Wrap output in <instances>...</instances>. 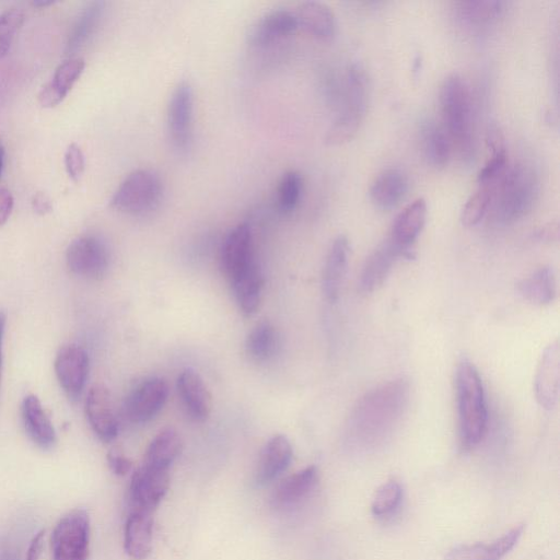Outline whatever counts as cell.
<instances>
[{
    "label": "cell",
    "instance_id": "6da1fadb",
    "mask_svg": "<svg viewBox=\"0 0 560 560\" xmlns=\"http://www.w3.org/2000/svg\"><path fill=\"white\" fill-rule=\"evenodd\" d=\"M408 399L410 387L403 379L367 393L349 417V435L365 443L387 438L401 422Z\"/></svg>",
    "mask_w": 560,
    "mask_h": 560
},
{
    "label": "cell",
    "instance_id": "7a4b0ae2",
    "mask_svg": "<svg viewBox=\"0 0 560 560\" xmlns=\"http://www.w3.org/2000/svg\"><path fill=\"white\" fill-rule=\"evenodd\" d=\"M455 390L461 445L463 449L471 450L484 439L488 423L484 385L471 361H460L455 373Z\"/></svg>",
    "mask_w": 560,
    "mask_h": 560
},
{
    "label": "cell",
    "instance_id": "3957f363",
    "mask_svg": "<svg viewBox=\"0 0 560 560\" xmlns=\"http://www.w3.org/2000/svg\"><path fill=\"white\" fill-rule=\"evenodd\" d=\"M440 105L445 130L451 143L463 154L472 151V100L468 84L459 74H451L443 80L440 89Z\"/></svg>",
    "mask_w": 560,
    "mask_h": 560
},
{
    "label": "cell",
    "instance_id": "277c9868",
    "mask_svg": "<svg viewBox=\"0 0 560 560\" xmlns=\"http://www.w3.org/2000/svg\"><path fill=\"white\" fill-rule=\"evenodd\" d=\"M538 181L527 167L516 165L506 170L496 184L494 207L497 219L503 223H512L527 215L532 208Z\"/></svg>",
    "mask_w": 560,
    "mask_h": 560
},
{
    "label": "cell",
    "instance_id": "5b68a950",
    "mask_svg": "<svg viewBox=\"0 0 560 560\" xmlns=\"http://www.w3.org/2000/svg\"><path fill=\"white\" fill-rule=\"evenodd\" d=\"M369 99V83L365 69L354 64L346 76V93L343 111L333 122L325 143L341 146L352 140L365 119Z\"/></svg>",
    "mask_w": 560,
    "mask_h": 560
},
{
    "label": "cell",
    "instance_id": "8992f818",
    "mask_svg": "<svg viewBox=\"0 0 560 560\" xmlns=\"http://www.w3.org/2000/svg\"><path fill=\"white\" fill-rule=\"evenodd\" d=\"M163 195V184L155 171L132 172L114 193L111 206L128 215H145L156 209Z\"/></svg>",
    "mask_w": 560,
    "mask_h": 560
},
{
    "label": "cell",
    "instance_id": "52a82bcc",
    "mask_svg": "<svg viewBox=\"0 0 560 560\" xmlns=\"http://www.w3.org/2000/svg\"><path fill=\"white\" fill-rule=\"evenodd\" d=\"M89 544V515L85 510H74L58 522L53 531V560H87Z\"/></svg>",
    "mask_w": 560,
    "mask_h": 560
},
{
    "label": "cell",
    "instance_id": "ba28073f",
    "mask_svg": "<svg viewBox=\"0 0 560 560\" xmlns=\"http://www.w3.org/2000/svg\"><path fill=\"white\" fill-rule=\"evenodd\" d=\"M66 260L73 274L101 279L109 271L111 255L107 243L97 236L87 235L69 245Z\"/></svg>",
    "mask_w": 560,
    "mask_h": 560
},
{
    "label": "cell",
    "instance_id": "9c48e42d",
    "mask_svg": "<svg viewBox=\"0 0 560 560\" xmlns=\"http://www.w3.org/2000/svg\"><path fill=\"white\" fill-rule=\"evenodd\" d=\"M168 396L169 385L166 380L146 379L128 394L124 404L125 416L132 423H147L159 414Z\"/></svg>",
    "mask_w": 560,
    "mask_h": 560
},
{
    "label": "cell",
    "instance_id": "30bf717a",
    "mask_svg": "<svg viewBox=\"0 0 560 560\" xmlns=\"http://www.w3.org/2000/svg\"><path fill=\"white\" fill-rule=\"evenodd\" d=\"M193 116L194 92L188 81H182L172 93L167 113L170 139L179 150H186L191 145Z\"/></svg>",
    "mask_w": 560,
    "mask_h": 560
},
{
    "label": "cell",
    "instance_id": "8fae6325",
    "mask_svg": "<svg viewBox=\"0 0 560 560\" xmlns=\"http://www.w3.org/2000/svg\"><path fill=\"white\" fill-rule=\"evenodd\" d=\"M256 265L258 263L255 260L252 229L248 224H240L225 240L221 252V266L231 283Z\"/></svg>",
    "mask_w": 560,
    "mask_h": 560
},
{
    "label": "cell",
    "instance_id": "7c38bea8",
    "mask_svg": "<svg viewBox=\"0 0 560 560\" xmlns=\"http://www.w3.org/2000/svg\"><path fill=\"white\" fill-rule=\"evenodd\" d=\"M170 487V471L142 465L134 473L131 500L134 511L153 513L166 497Z\"/></svg>",
    "mask_w": 560,
    "mask_h": 560
},
{
    "label": "cell",
    "instance_id": "4fadbf2b",
    "mask_svg": "<svg viewBox=\"0 0 560 560\" xmlns=\"http://www.w3.org/2000/svg\"><path fill=\"white\" fill-rule=\"evenodd\" d=\"M412 258V250L403 249L390 238L385 240L369 256L359 280L361 293L371 294L378 290L389 277L395 263Z\"/></svg>",
    "mask_w": 560,
    "mask_h": 560
},
{
    "label": "cell",
    "instance_id": "5bb4252c",
    "mask_svg": "<svg viewBox=\"0 0 560 560\" xmlns=\"http://www.w3.org/2000/svg\"><path fill=\"white\" fill-rule=\"evenodd\" d=\"M58 382L70 400L76 401L85 389L89 373V357L78 345H67L60 350L55 360Z\"/></svg>",
    "mask_w": 560,
    "mask_h": 560
},
{
    "label": "cell",
    "instance_id": "9a60e30c",
    "mask_svg": "<svg viewBox=\"0 0 560 560\" xmlns=\"http://www.w3.org/2000/svg\"><path fill=\"white\" fill-rule=\"evenodd\" d=\"M86 413L95 434L104 442H111L119 434L111 394L103 385H95L87 396Z\"/></svg>",
    "mask_w": 560,
    "mask_h": 560
},
{
    "label": "cell",
    "instance_id": "2e32d148",
    "mask_svg": "<svg viewBox=\"0 0 560 560\" xmlns=\"http://www.w3.org/2000/svg\"><path fill=\"white\" fill-rule=\"evenodd\" d=\"M560 348L556 341L548 345L542 355L535 377V396L538 403L551 411L559 398Z\"/></svg>",
    "mask_w": 560,
    "mask_h": 560
},
{
    "label": "cell",
    "instance_id": "e0dca14e",
    "mask_svg": "<svg viewBox=\"0 0 560 560\" xmlns=\"http://www.w3.org/2000/svg\"><path fill=\"white\" fill-rule=\"evenodd\" d=\"M320 482L317 466H309L294 475H290L280 482L271 497V504L275 509H286L301 503L308 498Z\"/></svg>",
    "mask_w": 560,
    "mask_h": 560
},
{
    "label": "cell",
    "instance_id": "ac0fdd59",
    "mask_svg": "<svg viewBox=\"0 0 560 560\" xmlns=\"http://www.w3.org/2000/svg\"><path fill=\"white\" fill-rule=\"evenodd\" d=\"M299 23L296 14L280 9L262 17L252 28L249 42L255 48H266L296 32Z\"/></svg>",
    "mask_w": 560,
    "mask_h": 560
},
{
    "label": "cell",
    "instance_id": "d6986e66",
    "mask_svg": "<svg viewBox=\"0 0 560 560\" xmlns=\"http://www.w3.org/2000/svg\"><path fill=\"white\" fill-rule=\"evenodd\" d=\"M349 241L345 236L337 237L330 248L324 264L322 290L326 300L331 303L340 297L349 261Z\"/></svg>",
    "mask_w": 560,
    "mask_h": 560
},
{
    "label": "cell",
    "instance_id": "ffe728a7",
    "mask_svg": "<svg viewBox=\"0 0 560 560\" xmlns=\"http://www.w3.org/2000/svg\"><path fill=\"white\" fill-rule=\"evenodd\" d=\"M525 530L520 524L492 543L461 545L452 548L446 555V560H501L517 546Z\"/></svg>",
    "mask_w": 560,
    "mask_h": 560
},
{
    "label": "cell",
    "instance_id": "44dd1931",
    "mask_svg": "<svg viewBox=\"0 0 560 560\" xmlns=\"http://www.w3.org/2000/svg\"><path fill=\"white\" fill-rule=\"evenodd\" d=\"M178 390L190 416L196 422H205L212 413L213 400L201 376L193 369H185L179 376Z\"/></svg>",
    "mask_w": 560,
    "mask_h": 560
},
{
    "label": "cell",
    "instance_id": "7402d4cb",
    "mask_svg": "<svg viewBox=\"0 0 560 560\" xmlns=\"http://www.w3.org/2000/svg\"><path fill=\"white\" fill-rule=\"evenodd\" d=\"M293 447L283 435L274 436L266 443L256 469V483L261 486L270 484L282 475L293 461Z\"/></svg>",
    "mask_w": 560,
    "mask_h": 560
},
{
    "label": "cell",
    "instance_id": "603a6c76",
    "mask_svg": "<svg viewBox=\"0 0 560 560\" xmlns=\"http://www.w3.org/2000/svg\"><path fill=\"white\" fill-rule=\"evenodd\" d=\"M86 63L83 58L72 57L58 66L48 85L40 92L39 101L43 108H55L62 103L73 89L81 75Z\"/></svg>",
    "mask_w": 560,
    "mask_h": 560
},
{
    "label": "cell",
    "instance_id": "cb8c5ba5",
    "mask_svg": "<svg viewBox=\"0 0 560 560\" xmlns=\"http://www.w3.org/2000/svg\"><path fill=\"white\" fill-rule=\"evenodd\" d=\"M153 513L133 511L125 525V552L134 560H145L153 551Z\"/></svg>",
    "mask_w": 560,
    "mask_h": 560
},
{
    "label": "cell",
    "instance_id": "d4e9b609",
    "mask_svg": "<svg viewBox=\"0 0 560 560\" xmlns=\"http://www.w3.org/2000/svg\"><path fill=\"white\" fill-rule=\"evenodd\" d=\"M21 415L23 426L35 445L43 450L52 449L56 443L55 429L37 396H27L22 403Z\"/></svg>",
    "mask_w": 560,
    "mask_h": 560
},
{
    "label": "cell",
    "instance_id": "484cf974",
    "mask_svg": "<svg viewBox=\"0 0 560 560\" xmlns=\"http://www.w3.org/2000/svg\"><path fill=\"white\" fill-rule=\"evenodd\" d=\"M427 213L426 201L422 197L417 198L395 218L389 238L401 248L411 250L425 227Z\"/></svg>",
    "mask_w": 560,
    "mask_h": 560
},
{
    "label": "cell",
    "instance_id": "4316f807",
    "mask_svg": "<svg viewBox=\"0 0 560 560\" xmlns=\"http://www.w3.org/2000/svg\"><path fill=\"white\" fill-rule=\"evenodd\" d=\"M408 191L406 175L399 169L384 170L373 181L370 188V198L373 204L383 210H390L398 206Z\"/></svg>",
    "mask_w": 560,
    "mask_h": 560
},
{
    "label": "cell",
    "instance_id": "83f0119b",
    "mask_svg": "<svg viewBox=\"0 0 560 560\" xmlns=\"http://www.w3.org/2000/svg\"><path fill=\"white\" fill-rule=\"evenodd\" d=\"M299 27L313 37L328 41L334 37L336 22L332 9L320 2H306L297 11Z\"/></svg>",
    "mask_w": 560,
    "mask_h": 560
},
{
    "label": "cell",
    "instance_id": "f1b7e54d",
    "mask_svg": "<svg viewBox=\"0 0 560 560\" xmlns=\"http://www.w3.org/2000/svg\"><path fill=\"white\" fill-rule=\"evenodd\" d=\"M520 295L533 305L547 306L556 299L557 282L552 267L544 266L518 284Z\"/></svg>",
    "mask_w": 560,
    "mask_h": 560
},
{
    "label": "cell",
    "instance_id": "f546056e",
    "mask_svg": "<svg viewBox=\"0 0 560 560\" xmlns=\"http://www.w3.org/2000/svg\"><path fill=\"white\" fill-rule=\"evenodd\" d=\"M182 438L177 430L166 428L151 441L145 455L144 465L150 468L169 470L182 451Z\"/></svg>",
    "mask_w": 560,
    "mask_h": 560
},
{
    "label": "cell",
    "instance_id": "4dcf8cb0",
    "mask_svg": "<svg viewBox=\"0 0 560 560\" xmlns=\"http://www.w3.org/2000/svg\"><path fill=\"white\" fill-rule=\"evenodd\" d=\"M487 147L490 153L485 166L478 173V184H497L508 168V155L503 133L492 127L487 133Z\"/></svg>",
    "mask_w": 560,
    "mask_h": 560
},
{
    "label": "cell",
    "instance_id": "1f68e13d",
    "mask_svg": "<svg viewBox=\"0 0 560 560\" xmlns=\"http://www.w3.org/2000/svg\"><path fill=\"white\" fill-rule=\"evenodd\" d=\"M230 284L242 312L247 315L258 312L264 287V278L259 265Z\"/></svg>",
    "mask_w": 560,
    "mask_h": 560
},
{
    "label": "cell",
    "instance_id": "d6a6232c",
    "mask_svg": "<svg viewBox=\"0 0 560 560\" xmlns=\"http://www.w3.org/2000/svg\"><path fill=\"white\" fill-rule=\"evenodd\" d=\"M424 155L429 165L443 168L451 155V140L445 128L435 122H427L422 131Z\"/></svg>",
    "mask_w": 560,
    "mask_h": 560
},
{
    "label": "cell",
    "instance_id": "836d02e7",
    "mask_svg": "<svg viewBox=\"0 0 560 560\" xmlns=\"http://www.w3.org/2000/svg\"><path fill=\"white\" fill-rule=\"evenodd\" d=\"M278 345L279 338L275 326L271 322L264 321L251 331L245 349L256 363H265L275 356Z\"/></svg>",
    "mask_w": 560,
    "mask_h": 560
},
{
    "label": "cell",
    "instance_id": "e575fe53",
    "mask_svg": "<svg viewBox=\"0 0 560 560\" xmlns=\"http://www.w3.org/2000/svg\"><path fill=\"white\" fill-rule=\"evenodd\" d=\"M103 13V2H93L81 13L69 35L66 49L68 55H73L89 41L100 25Z\"/></svg>",
    "mask_w": 560,
    "mask_h": 560
},
{
    "label": "cell",
    "instance_id": "d590c367",
    "mask_svg": "<svg viewBox=\"0 0 560 560\" xmlns=\"http://www.w3.org/2000/svg\"><path fill=\"white\" fill-rule=\"evenodd\" d=\"M496 184H478L477 190L466 201L461 214L465 227H474L481 223L492 208Z\"/></svg>",
    "mask_w": 560,
    "mask_h": 560
},
{
    "label": "cell",
    "instance_id": "8d00e7d4",
    "mask_svg": "<svg viewBox=\"0 0 560 560\" xmlns=\"http://www.w3.org/2000/svg\"><path fill=\"white\" fill-rule=\"evenodd\" d=\"M503 4L500 2H466L461 3L459 18L471 28H481L494 22L501 14Z\"/></svg>",
    "mask_w": 560,
    "mask_h": 560
},
{
    "label": "cell",
    "instance_id": "74e56055",
    "mask_svg": "<svg viewBox=\"0 0 560 560\" xmlns=\"http://www.w3.org/2000/svg\"><path fill=\"white\" fill-rule=\"evenodd\" d=\"M402 500V485L398 481H389L383 484L373 497L372 515L380 519L389 518L400 508Z\"/></svg>",
    "mask_w": 560,
    "mask_h": 560
},
{
    "label": "cell",
    "instance_id": "f35d334b",
    "mask_svg": "<svg viewBox=\"0 0 560 560\" xmlns=\"http://www.w3.org/2000/svg\"><path fill=\"white\" fill-rule=\"evenodd\" d=\"M303 182L301 175L296 171H289L280 179L277 189V207L282 214L293 213L297 208L301 194Z\"/></svg>",
    "mask_w": 560,
    "mask_h": 560
},
{
    "label": "cell",
    "instance_id": "ab89813d",
    "mask_svg": "<svg viewBox=\"0 0 560 560\" xmlns=\"http://www.w3.org/2000/svg\"><path fill=\"white\" fill-rule=\"evenodd\" d=\"M26 16L21 9L13 8L0 15V60L8 55Z\"/></svg>",
    "mask_w": 560,
    "mask_h": 560
},
{
    "label": "cell",
    "instance_id": "60d3db41",
    "mask_svg": "<svg viewBox=\"0 0 560 560\" xmlns=\"http://www.w3.org/2000/svg\"><path fill=\"white\" fill-rule=\"evenodd\" d=\"M65 167L69 178L78 182L85 172V156L83 150L77 145H70L65 154Z\"/></svg>",
    "mask_w": 560,
    "mask_h": 560
},
{
    "label": "cell",
    "instance_id": "b9f144b4",
    "mask_svg": "<svg viewBox=\"0 0 560 560\" xmlns=\"http://www.w3.org/2000/svg\"><path fill=\"white\" fill-rule=\"evenodd\" d=\"M108 463L111 471L118 476H125L133 470V462L118 450L108 454Z\"/></svg>",
    "mask_w": 560,
    "mask_h": 560
},
{
    "label": "cell",
    "instance_id": "7bdbcfd3",
    "mask_svg": "<svg viewBox=\"0 0 560 560\" xmlns=\"http://www.w3.org/2000/svg\"><path fill=\"white\" fill-rule=\"evenodd\" d=\"M14 204L13 194L5 188L0 189V226L7 223L11 213H13Z\"/></svg>",
    "mask_w": 560,
    "mask_h": 560
},
{
    "label": "cell",
    "instance_id": "ee69618b",
    "mask_svg": "<svg viewBox=\"0 0 560 560\" xmlns=\"http://www.w3.org/2000/svg\"><path fill=\"white\" fill-rule=\"evenodd\" d=\"M32 206L35 212L40 215H46L52 212L53 205L48 196L43 193H38L34 195L32 200Z\"/></svg>",
    "mask_w": 560,
    "mask_h": 560
},
{
    "label": "cell",
    "instance_id": "f6af8a7d",
    "mask_svg": "<svg viewBox=\"0 0 560 560\" xmlns=\"http://www.w3.org/2000/svg\"><path fill=\"white\" fill-rule=\"evenodd\" d=\"M44 535L45 531L42 530L34 536L28 550L27 560H39L43 550Z\"/></svg>",
    "mask_w": 560,
    "mask_h": 560
},
{
    "label": "cell",
    "instance_id": "bcb514c9",
    "mask_svg": "<svg viewBox=\"0 0 560 560\" xmlns=\"http://www.w3.org/2000/svg\"><path fill=\"white\" fill-rule=\"evenodd\" d=\"M6 323H7L6 313L0 311V379H2L3 343H4V335L6 330Z\"/></svg>",
    "mask_w": 560,
    "mask_h": 560
},
{
    "label": "cell",
    "instance_id": "7dc6e473",
    "mask_svg": "<svg viewBox=\"0 0 560 560\" xmlns=\"http://www.w3.org/2000/svg\"><path fill=\"white\" fill-rule=\"evenodd\" d=\"M55 2L53 0H39V2H34L33 5L37 7H48L54 5Z\"/></svg>",
    "mask_w": 560,
    "mask_h": 560
},
{
    "label": "cell",
    "instance_id": "c3c4849f",
    "mask_svg": "<svg viewBox=\"0 0 560 560\" xmlns=\"http://www.w3.org/2000/svg\"><path fill=\"white\" fill-rule=\"evenodd\" d=\"M5 161V149L2 144H0V174H2Z\"/></svg>",
    "mask_w": 560,
    "mask_h": 560
},
{
    "label": "cell",
    "instance_id": "681fc988",
    "mask_svg": "<svg viewBox=\"0 0 560 560\" xmlns=\"http://www.w3.org/2000/svg\"><path fill=\"white\" fill-rule=\"evenodd\" d=\"M3 560H17V558L11 554H5Z\"/></svg>",
    "mask_w": 560,
    "mask_h": 560
}]
</instances>
